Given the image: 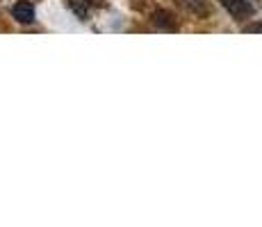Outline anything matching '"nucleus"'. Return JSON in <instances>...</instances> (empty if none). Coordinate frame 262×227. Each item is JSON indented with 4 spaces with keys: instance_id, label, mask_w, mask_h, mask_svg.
<instances>
[{
    "instance_id": "1",
    "label": "nucleus",
    "mask_w": 262,
    "mask_h": 227,
    "mask_svg": "<svg viewBox=\"0 0 262 227\" xmlns=\"http://www.w3.org/2000/svg\"><path fill=\"white\" fill-rule=\"evenodd\" d=\"M219 3L235 21H249V18L255 14L253 5H251L249 0H219Z\"/></svg>"
},
{
    "instance_id": "2",
    "label": "nucleus",
    "mask_w": 262,
    "mask_h": 227,
    "mask_svg": "<svg viewBox=\"0 0 262 227\" xmlns=\"http://www.w3.org/2000/svg\"><path fill=\"white\" fill-rule=\"evenodd\" d=\"M176 5H178L180 9H185L187 14L196 18H205L210 14V5L208 0H176Z\"/></svg>"
},
{
    "instance_id": "3",
    "label": "nucleus",
    "mask_w": 262,
    "mask_h": 227,
    "mask_svg": "<svg viewBox=\"0 0 262 227\" xmlns=\"http://www.w3.org/2000/svg\"><path fill=\"white\" fill-rule=\"evenodd\" d=\"M12 16L16 18L18 23H32L34 21V7H32V3L30 0H18L16 5L12 7Z\"/></svg>"
},
{
    "instance_id": "4",
    "label": "nucleus",
    "mask_w": 262,
    "mask_h": 227,
    "mask_svg": "<svg viewBox=\"0 0 262 227\" xmlns=\"http://www.w3.org/2000/svg\"><path fill=\"white\" fill-rule=\"evenodd\" d=\"M153 25L158 30H167V32H173V30H178V23H176L173 14H169L167 9H158V12L153 14Z\"/></svg>"
},
{
    "instance_id": "5",
    "label": "nucleus",
    "mask_w": 262,
    "mask_h": 227,
    "mask_svg": "<svg viewBox=\"0 0 262 227\" xmlns=\"http://www.w3.org/2000/svg\"><path fill=\"white\" fill-rule=\"evenodd\" d=\"M69 7L73 9L75 16L84 18L89 14V7H92V3H89V0H69Z\"/></svg>"
},
{
    "instance_id": "6",
    "label": "nucleus",
    "mask_w": 262,
    "mask_h": 227,
    "mask_svg": "<svg viewBox=\"0 0 262 227\" xmlns=\"http://www.w3.org/2000/svg\"><path fill=\"white\" fill-rule=\"evenodd\" d=\"M246 32H262V23H255V25H249Z\"/></svg>"
}]
</instances>
